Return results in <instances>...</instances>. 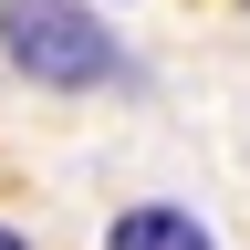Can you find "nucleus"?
<instances>
[{
	"instance_id": "1",
	"label": "nucleus",
	"mask_w": 250,
	"mask_h": 250,
	"mask_svg": "<svg viewBox=\"0 0 250 250\" xmlns=\"http://www.w3.org/2000/svg\"><path fill=\"white\" fill-rule=\"evenodd\" d=\"M0 52L31 83H62V94H83V83L115 73V31L83 0H0Z\"/></svg>"
},
{
	"instance_id": "2",
	"label": "nucleus",
	"mask_w": 250,
	"mask_h": 250,
	"mask_svg": "<svg viewBox=\"0 0 250 250\" xmlns=\"http://www.w3.org/2000/svg\"><path fill=\"white\" fill-rule=\"evenodd\" d=\"M104 250H208V229H198L188 208H125Z\"/></svg>"
},
{
	"instance_id": "3",
	"label": "nucleus",
	"mask_w": 250,
	"mask_h": 250,
	"mask_svg": "<svg viewBox=\"0 0 250 250\" xmlns=\"http://www.w3.org/2000/svg\"><path fill=\"white\" fill-rule=\"evenodd\" d=\"M0 250H31V240H11V229H0Z\"/></svg>"
}]
</instances>
